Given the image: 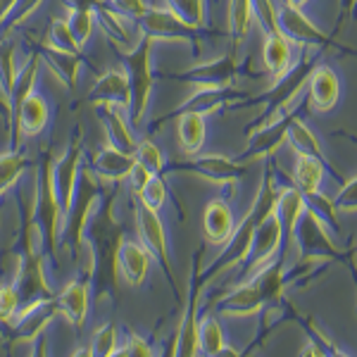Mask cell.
I'll return each mask as SVG.
<instances>
[{
	"label": "cell",
	"instance_id": "6da1fadb",
	"mask_svg": "<svg viewBox=\"0 0 357 357\" xmlns=\"http://www.w3.org/2000/svg\"><path fill=\"white\" fill-rule=\"evenodd\" d=\"M276 22H279V31L284 33L291 43L303 45V48L321 50V53L333 50V53H338V55L357 57V50L333 41V36L321 31V29L303 13V8L293 5L291 0H281V5H276Z\"/></svg>",
	"mask_w": 357,
	"mask_h": 357
},
{
	"label": "cell",
	"instance_id": "7a4b0ae2",
	"mask_svg": "<svg viewBox=\"0 0 357 357\" xmlns=\"http://www.w3.org/2000/svg\"><path fill=\"white\" fill-rule=\"evenodd\" d=\"M329 231L331 229L307 207L293 231V241H296L305 262H348L350 250H338Z\"/></svg>",
	"mask_w": 357,
	"mask_h": 357
},
{
	"label": "cell",
	"instance_id": "3957f363",
	"mask_svg": "<svg viewBox=\"0 0 357 357\" xmlns=\"http://www.w3.org/2000/svg\"><path fill=\"white\" fill-rule=\"evenodd\" d=\"M296 117H301V107H289L286 112H281L279 117H274L272 122L257 126L248 134V146L236 155L238 162H252L257 158H272V155L279 151V146L286 141V134H289V126Z\"/></svg>",
	"mask_w": 357,
	"mask_h": 357
},
{
	"label": "cell",
	"instance_id": "277c9868",
	"mask_svg": "<svg viewBox=\"0 0 357 357\" xmlns=\"http://www.w3.org/2000/svg\"><path fill=\"white\" fill-rule=\"evenodd\" d=\"M281 250H284V234H281L279 217L269 215L267 220L255 224V229H252L250 250H248V257L243 260V264H241V267H243L241 281L248 279V276L252 272H257L260 267H264L269 260H274Z\"/></svg>",
	"mask_w": 357,
	"mask_h": 357
},
{
	"label": "cell",
	"instance_id": "5b68a950",
	"mask_svg": "<svg viewBox=\"0 0 357 357\" xmlns=\"http://www.w3.org/2000/svg\"><path fill=\"white\" fill-rule=\"evenodd\" d=\"M207 117L210 114L200 110H178L162 119V122H174L176 146L183 158H193V155H200V151H203L207 141Z\"/></svg>",
	"mask_w": 357,
	"mask_h": 357
},
{
	"label": "cell",
	"instance_id": "8992f818",
	"mask_svg": "<svg viewBox=\"0 0 357 357\" xmlns=\"http://www.w3.org/2000/svg\"><path fill=\"white\" fill-rule=\"evenodd\" d=\"M307 105L317 112H331L341 98V79L329 65H317L307 79Z\"/></svg>",
	"mask_w": 357,
	"mask_h": 357
},
{
	"label": "cell",
	"instance_id": "52a82bcc",
	"mask_svg": "<svg viewBox=\"0 0 357 357\" xmlns=\"http://www.w3.org/2000/svg\"><path fill=\"white\" fill-rule=\"evenodd\" d=\"M238 224L234 222V210L227 200L215 198L205 205L203 210V234L205 241L212 245H227L229 238L234 236Z\"/></svg>",
	"mask_w": 357,
	"mask_h": 357
},
{
	"label": "cell",
	"instance_id": "ba28073f",
	"mask_svg": "<svg viewBox=\"0 0 357 357\" xmlns=\"http://www.w3.org/2000/svg\"><path fill=\"white\" fill-rule=\"evenodd\" d=\"M195 355H238V350H231V345L227 343L220 319L212 312H198V321H195Z\"/></svg>",
	"mask_w": 357,
	"mask_h": 357
},
{
	"label": "cell",
	"instance_id": "9c48e42d",
	"mask_svg": "<svg viewBox=\"0 0 357 357\" xmlns=\"http://www.w3.org/2000/svg\"><path fill=\"white\" fill-rule=\"evenodd\" d=\"M305 210H307V203H305L301 188H296L293 183L279 188V200H276L274 215L279 217L281 234H284V250L291 245L293 231H296V227H298V222H301V217L305 215Z\"/></svg>",
	"mask_w": 357,
	"mask_h": 357
},
{
	"label": "cell",
	"instance_id": "30bf717a",
	"mask_svg": "<svg viewBox=\"0 0 357 357\" xmlns=\"http://www.w3.org/2000/svg\"><path fill=\"white\" fill-rule=\"evenodd\" d=\"M326 174H331L338 183H343L341 174L329 162H321L319 158H312V155H301L296 167H293V186L301 188V193L321 191Z\"/></svg>",
	"mask_w": 357,
	"mask_h": 357
},
{
	"label": "cell",
	"instance_id": "8fae6325",
	"mask_svg": "<svg viewBox=\"0 0 357 357\" xmlns=\"http://www.w3.org/2000/svg\"><path fill=\"white\" fill-rule=\"evenodd\" d=\"M291 41L281 31L264 33V48H262V60L264 69L272 74L274 79H279L281 74H286V69L293 65V50Z\"/></svg>",
	"mask_w": 357,
	"mask_h": 357
},
{
	"label": "cell",
	"instance_id": "7c38bea8",
	"mask_svg": "<svg viewBox=\"0 0 357 357\" xmlns=\"http://www.w3.org/2000/svg\"><path fill=\"white\" fill-rule=\"evenodd\" d=\"M250 22H252V0H229L227 10V36L231 41V53L238 55L241 43L250 33Z\"/></svg>",
	"mask_w": 357,
	"mask_h": 357
},
{
	"label": "cell",
	"instance_id": "4fadbf2b",
	"mask_svg": "<svg viewBox=\"0 0 357 357\" xmlns=\"http://www.w3.org/2000/svg\"><path fill=\"white\" fill-rule=\"evenodd\" d=\"M286 141H289V146L298 155H312V158H319L321 162H329L324 151H321V146H319V138L312 134V129H310L301 117H296L291 122L289 134H286Z\"/></svg>",
	"mask_w": 357,
	"mask_h": 357
},
{
	"label": "cell",
	"instance_id": "5bb4252c",
	"mask_svg": "<svg viewBox=\"0 0 357 357\" xmlns=\"http://www.w3.org/2000/svg\"><path fill=\"white\" fill-rule=\"evenodd\" d=\"M131 158H134L138 165L146 167L151 174H165L167 162H169L165 151L160 148V143L155 141L153 136H138Z\"/></svg>",
	"mask_w": 357,
	"mask_h": 357
},
{
	"label": "cell",
	"instance_id": "9a60e30c",
	"mask_svg": "<svg viewBox=\"0 0 357 357\" xmlns=\"http://www.w3.org/2000/svg\"><path fill=\"white\" fill-rule=\"evenodd\" d=\"M162 3L188 26L207 29V5H210V0H162Z\"/></svg>",
	"mask_w": 357,
	"mask_h": 357
},
{
	"label": "cell",
	"instance_id": "2e32d148",
	"mask_svg": "<svg viewBox=\"0 0 357 357\" xmlns=\"http://www.w3.org/2000/svg\"><path fill=\"white\" fill-rule=\"evenodd\" d=\"M305 203H307L310 210L314 212L317 217H319L321 222L326 224V227L331 229L333 234H341V222H338V210L333 207V200L326 198L321 191H314V193H303Z\"/></svg>",
	"mask_w": 357,
	"mask_h": 357
},
{
	"label": "cell",
	"instance_id": "e0dca14e",
	"mask_svg": "<svg viewBox=\"0 0 357 357\" xmlns=\"http://www.w3.org/2000/svg\"><path fill=\"white\" fill-rule=\"evenodd\" d=\"M333 207L338 212H357V176L341 183V191L333 198Z\"/></svg>",
	"mask_w": 357,
	"mask_h": 357
},
{
	"label": "cell",
	"instance_id": "ac0fdd59",
	"mask_svg": "<svg viewBox=\"0 0 357 357\" xmlns=\"http://www.w3.org/2000/svg\"><path fill=\"white\" fill-rule=\"evenodd\" d=\"M341 15L357 17V0H341Z\"/></svg>",
	"mask_w": 357,
	"mask_h": 357
},
{
	"label": "cell",
	"instance_id": "d6986e66",
	"mask_svg": "<svg viewBox=\"0 0 357 357\" xmlns=\"http://www.w3.org/2000/svg\"><path fill=\"white\" fill-rule=\"evenodd\" d=\"M350 267V272H353V279H355V289H357V257L353 252V248H350V255H348V262H345Z\"/></svg>",
	"mask_w": 357,
	"mask_h": 357
},
{
	"label": "cell",
	"instance_id": "ffe728a7",
	"mask_svg": "<svg viewBox=\"0 0 357 357\" xmlns=\"http://www.w3.org/2000/svg\"><path fill=\"white\" fill-rule=\"evenodd\" d=\"M291 3H293V5H298V8H303V5L307 3V0H291Z\"/></svg>",
	"mask_w": 357,
	"mask_h": 357
},
{
	"label": "cell",
	"instance_id": "44dd1931",
	"mask_svg": "<svg viewBox=\"0 0 357 357\" xmlns=\"http://www.w3.org/2000/svg\"><path fill=\"white\" fill-rule=\"evenodd\" d=\"M353 252H355V257H357V243H355V248H353Z\"/></svg>",
	"mask_w": 357,
	"mask_h": 357
},
{
	"label": "cell",
	"instance_id": "7402d4cb",
	"mask_svg": "<svg viewBox=\"0 0 357 357\" xmlns=\"http://www.w3.org/2000/svg\"><path fill=\"white\" fill-rule=\"evenodd\" d=\"M210 3H212V0H210Z\"/></svg>",
	"mask_w": 357,
	"mask_h": 357
}]
</instances>
